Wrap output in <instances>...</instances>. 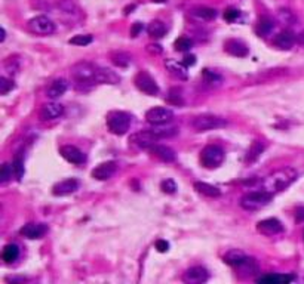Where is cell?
Returning <instances> with one entry per match:
<instances>
[{
	"label": "cell",
	"instance_id": "1",
	"mask_svg": "<svg viewBox=\"0 0 304 284\" xmlns=\"http://www.w3.org/2000/svg\"><path fill=\"white\" fill-rule=\"evenodd\" d=\"M298 178V172L294 167H283L276 170L275 174H272L266 181H264V190L269 193H281L286 190L291 184H294Z\"/></svg>",
	"mask_w": 304,
	"mask_h": 284
},
{
	"label": "cell",
	"instance_id": "2",
	"mask_svg": "<svg viewBox=\"0 0 304 284\" xmlns=\"http://www.w3.org/2000/svg\"><path fill=\"white\" fill-rule=\"evenodd\" d=\"M96 68L94 64L88 63V61H80L77 64H74L70 70V74L73 77V80L76 82V87L77 89H88L92 87L94 85H96L95 76H96Z\"/></svg>",
	"mask_w": 304,
	"mask_h": 284
},
{
	"label": "cell",
	"instance_id": "3",
	"mask_svg": "<svg viewBox=\"0 0 304 284\" xmlns=\"http://www.w3.org/2000/svg\"><path fill=\"white\" fill-rule=\"evenodd\" d=\"M273 198V194L267 190L263 191H251L240 198V207L248 212H256L266 207Z\"/></svg>",
	"mask_w": 304,
	"mask_h": 284
},
{
	"label": "cell",
	"instance_id": "4",
	"mask_svg": "<svg viewBox=\"0 0 304 284\" xmlns=\"http://www.w3.org/2000/svg\"><path fill=\"white\" fill-rule=\"evenodd\" d=\"M132 117L125 111H112L107 114V128L115 135H125L129 131Z\"/></svg>",
	"mask_w": 304,
	"mask_h": 284
},
{
	"label": "cell",
	"instance_id": "5",
	"mask_svg": "<svg viewBox=\"0 0 304 284\" xmlns=\"http://www.w3.org/2000/svg\"><path fill=\"white\" fill-rule=\"evenodd\" d=\"M227 126V120L214 114H202L191 120V128L196 132H208Z\"/></svg>",
	"mask_w": 304,
	"mask_h": 284
},
{
	"label": "cell",
	"instance_id": "6",
	"mask_svg": "<svg viewBox=\"0 0 304 284\" xmlns=\"http://www.w3.org/2000/svg\"><path fill=\"white\" fill-rule=\"evenodd\" d=\"M224 161V151L218 145H207L200 153V163L207 169H215Z\"/></svg>",
	"mask_w": 304,
	"mask_h": 284
},
{
	"label": "cell",
	"instance_id": "7",
	"mask_svg": "<svg viewBox=\"0 0 304 284\" xmlns=\"http://www.w3.org/2000/svg\"><path fill=\"white\" fill-rule=\"evenodd\" d=\"M172 119H174L172 109L165 108V107H155V108H150L145 112V120L153 126L166 125V123L172 122Z\"/></svg>",
	"mask_w": 304,
	"mask_h": 284
},
{
	"label": "cell",
	"instance_id": "8",
	"mask_svg": "<svg viewBox=\"0 0 304 284\" xmlns=\"http://www.w3.org/2000/svg\"><path fill=\"white\" fill-rule=\"evenodd\" d=\"M28 28L31 33L34 34H40V36H49L55 31V24L52 20H49L45 15H39L34 17L28 21Z\"/></svg>",
	"mask_w": 304,
	"mask_h": 284
},
{
	"label": "cell",
	"instance_id": "9",
	"mask_svg": "<svg viewBox=\"0 0 304 284\" xmlns=\"http://www.w3.org/2000/svg\"><path fill=\"white\" fill-rule=\"evenodd\" d=\"M135 86L138 87V90H141L142 93L148 95V96H155L159 93V86L155 82V79L151 77L147 71H140L135 76Z\"/></svg>",
	"mask_w": 304,
	"mask_h": 284
},
{
	"label": "cell",
	"instance_id": "10",
	"mask_svg": "<svg viewBox=\"0 0 304 284\" xmlns=\"http://www.w3.org/2000/svg\"><path fill=\"white\" fill-rule=\"evenodd\" d=\"M158 139L159 138L153 133V131H141V132L132 133L129 136V144L137 147V148L147 150V148L153 147L158 142Z\"/></svg>",
	"mask_w": 304,
	"mask_h": 284
},
{
	"label": "cell",
	"instance_id": "11",
	"mask_svg": "<svg viewBox=\"0 0 304 284\" xmlns=\"http://www.w3.org/2000/svg\"><path fill=\"white\" fill-rule=\"evenodd\" d=\"M64 114V107L58 102H47L40 108L39 117L42 122H50L57 120Z\"/></svg>",
	"mask_w": 304,
	"mask_h": 284
},
{
	"label": "cell",
	"instance_id": "12",
	"mask_svg": "<svg viewBox=\"0 0 304 284\" xmlns=\"http://www.w3.org/2000/svg\"><path fill=\"white\" fill-rule=\"evenodd\" d=\"M208 278H210V272L204 266H191L183 275V280L188 284H200L208 281Z\"/></svg>",
	"mask_w": 304,
	"mask_h": 284
},
{
	"label": "cell",
	"instance_id": "13",
	"mask_svg": "<svg viewBox=\"0 0 304 284\" xmlns=\"http://www.w3.org/2000/svg\"><path fill=\"white\" fill-rule=\"evenodd\" d=\"M116 169H117L116 161H104L92 170V178L96 181H107L115 175Z\"/></svg>",
	"mask_w": 304,
	"mask_h": 284
},
{
	"label": "cell",
	"instance_id": "14",
	"mask_svg": "<svg viewBox=\"0 0 304 284\" xmlns=\"http://www.w3.org/2000/svg\"><path fill=\"white\" fill-rule=\"evenodd\" d=\"M257 230L264 234V236H275L283 231V226L281 223V220H278L276 218H269L264 220H260L257 223Z\"/></svg>",
	"mask_w": 304,
	"mask_h": 284
},
{
	"label": "cell",
	"instance_id": "15",
	"mask_svg": "<svg viewBox=\"0 0 304 284\" xmlns=\"http://www.w3.org/2000/svg\"><path fill=\"white\" fill-rule=\"evenodd\" d=\"M60 154L70 163L73 164H83L86 160V155L83 154V151H80L77 147L74 145H63L60 148Z\"/></svg>",
	"mask_w": 304,
	"mask_h": 284
},
{
	"label": "cell",
	"instance_id": "16",
	"mask_svg": "<svg viewBox=\"0 0 304 284\" xmlns=\"http://www.w3.org/2000/svg\"><path fill=\"white\" fill-rule=\"evenodd\" d=\"M79 190V181L76 179H64L58 184L54 185L52 188V194L57 197H64V196H70L73 193H76Z\"/></svg>",
	"mask_w": 304,
	"mask_h": 284
},
{
	"label": "cell",
	"instance_id": "17",
	"mask_svg": "<svg viewBox=\"0 0 304 284\" xmlns=\"http://www.w3.org/2000/svg\"><path fill=\"white\" fill-rule=\"evenodd\" d=\"M224 50L232 56H237V58H245L249 53V47L242 40H236V39L227 40L224 43Z\"/></svg>",
	"mask_w": 304,
	"mask_h": 284
},
{
	"label": "cell",
	"instance_id": "18",
	"mask_svg": "<svg viewBox=\"0 0 304 284\" xmlns=\"http://www.w3.org/2000/svg\"><path fill=\"white\" fill-rule=\"evenodd\" d=\"M96 83H104V85H117L120 82V76L113 71L112 68L106 67H98L96 68V76H95Z\"/></svg>",
	"mask_w": 304,
	"mask_h": 284
},
{
	"label": "cell",
	"instance_id": "19",
	"mask_svg": "<svg viewBox=\"0 0 304 284\" xmlns=\"http://www.w3.org/2000/svg\"><path fill=\"white\" fill-rule=\"evenodd\" d=\"M20 233H21L23 237H25L28 240H37V239L43 237V234L46 233V228H45V225H42V223L31 222V223L24 225Z\"/></svg>",
	"mask_w": 304,
	"mask_h": 284
},
{
	"label": "cell",
	"instance_id": "20",
	"mask_svg": "<svg viewBox=\"0 0 304 284\" xmlns=\"http://www.w3.org/2000/svg\"><path fill=\"white\" fill-rule=\"evenodd\" d=\"M165 67L166 70L177 79L180 80H187L188 79V71H187V66L184 63H180L177 60H166L165 61Z\"/></svg>",
	"mask_w": 304,
	"mask_h": 284
},
{
	"label": "cell",
	"instance_id": "21",
	"mask_svg": "<svg viewBox=\"0 0 304 284\" xmlns=\"http://www.w3.org/2000/svg\"><path fill=\"white\" fill-rule=\"evenodd\" d=\"M295 40H297V37L291 30H283L273 39V44L279 49L286 50V49H291L294 46Z\"/></svg>",
	"mask_w": 304,
	"mask_h": 284
},
{
	"label": "cell",
	"instance_id": "22",
	"mask_svg": "<svg viewBox=\"0 0 304 284\" xmlns=\"http://www.w3.org/2000/svg\"><path fill=\"white\" fill-rule=\"evenodd\" d=\"M67 87H69L67 80H64V79H57V80H54L52 83H50V85L47 86V89H46V96L50 98V99H57V98H60V96H63V95L66 93Z\"/></svg>",
	"mask_w": 304,
	"mask_h": 284
},
{
	"label": "cell",
	"instance_id": "23",
	"mask_svg": "<svg viewBox=\"0 0 304 284\" xmlns=\"http://www.w3.org/2000/svg\"><path fill=\"white\" fill-rule=\"evenodd\" d=\"M151 153H153L159 160L165 161V163H171L175 160V151L166 145H161V144H155L153 147L150 148Z\"/></svg>",
	"mask_w": 304,
	"mask_h": 284
},
{
	"label": "cell",
	"instance_id": "24",
	"mask_svg": "<svg viewBox=\"0 0 304 284\" xmlns=\"http://www.w3.org/2000/svg\"><path fill=\"white\" fill-rule=\"evenodd\" d=\"M264 150H266V144L263 141H254V142L249 145V148L246 151L245 161L246 163H254V161H257L261 157V154L264 153Z\"/></svg>",
	"mask_w": 304,
	"mask_h": 284
},
{
	"label": "cell",
	"instance_id": "25",
	"mask_svg": "<svg viewBox=\"0 0 304 284\" xmlns=\"http://www.w3.org/2000/svg\"><path fill=\"white\" fill-rule=\"evenodd\" d=\"M190 15L199 21H212L217 17V11L212 8H207V6H199V8H194L190 12Z\"/></svg>",
	"mask_w": 304,
	"mask_h": 284
},
{
	"label": "cell",
	"instance_id": "26",
	"mask_svg": "<svg viewBox=\"0 0 304 284\" xmlns=\"http://www.w3.org/2000/svg\"><path fill=\"white\" fill-rule=\"evenodd\" d=\"M246 259H248V256L243 252L237 250V249H233V250L227 252L226 256H224V262L229 263L230 266H236V268L239 265H242Z\"/></svg>",
	"mask_w": 304,
	"mask_h": 284
},
{
	"label": "cell",
	"instance_id": "27",
	"mask_svg": "<svg viewBox=\"0 0 304 284\" xmlns=\"http://www.w3.org/2000/svg\"><path fill=\"white\" fill-rule=\"evenodd\" d=\"M194 190L200 194H204L207 197H220L221 196V191L214 187V185H210L207 182H196L194 184Z\"/></svg>",
	"mask_w": 304,
	"mask_h": 284
},
{
	"label": "cell",
	"instance_id": "28",
	"mask_svg": "<svg viewBox=\"0 0 304 284\" xmlns=\"http://www.w3.org/2000/svg\"><path fill=\"white\" fill-rule=\"evenodd\" d=\"M273 27H275V22H273V20L270 17H261L258 20V22H257V28L256 30H257V34L267 36V34L272 33Z\"/></svg>",
	"mask_w": 304,
	"mask_h": 284
},
{
	"label": "cell",
	"instance_id": "29",
	"mask_svg": "<svg viewBox=\"0 0 304 284\" xmlns=\"http://www.w3.org/2000/svg\"><path fill=\"white\" fill-rule=\"evenodd\" d=\"M147 33L151 36V37H155V39H161L165 36L166 33V27L162 21H151L147 27Z\"/></svg>",
	"mask_w": 304,
	"mask_h": 284
},
{
	"label": "cell",
	"instance_id": "30",
	"mask_svg": "<svg viewBox=\"0 0 304 284\" xmlns=\"http://www.w3.org/2000/svg\"><path fill=\"white\" fill-rule=\"evenodd\" d=\"M294 280L292 275H279V274H270L260 277L257 281L258 283H272V284H283V283H291Z\"/></svg>",
	"mask_w": 304,
	"mask_h": 284
},
{
	"label": "cell",
	"instance_id": "31",
	"mask_svg": "<svg viewBox=\"0 0 304 284\" xmlns=\"http://www.w3.org/2000/svg\"><path fill=\"white\" fill-rule=\"evenodd\" d=\"M20 256V249L17 244H6L3 252H2V258L6 263H12L18 259Z\"/></svg>",
	"mask_w": 304,
	"mask_h": 284
},
{
	"label": "cell",
	"instance_id": "32",
	"mask_svg": "<svg viewBox=\"0 0 304 284\" xmlns=\"http://www.w3.org/2000/svg\"><path fill=\"white\" fill-rule=\"evenodd\" d=\"M202 76H204V80H205V83H208L210 86H220L221 83H223V77L220 76V74H217L215 71H212V70H210V68H205L204 71H202Z\"/></svg>",
	"mask_w": 304,
	"mask_h": 284
},
{
	"label": "cell",
	"instance_id": "33",
	"mask_svg": "<svg viewBox=\"0 0 304 284\" xmlns=\"http://www.w3.org/2000/svg\"><path fill=\"white\" fill-rule=\"evenodd\" d=\"M131 61V56L125 52H116L112 55V63L117 67H128Z\"/></svg>",
	"mask_w": 304,
	"mask_h": 284
},
{
	"label": "cell",
	"instance_id": "34",
	"mask_svg": "<svg viewBox=\"0 0 304 284\" xmlns=\"http://www.w3.org/2000/svg\"><path fill=\"white\" fill-rule=\"evenodd\" d=\"M92 36L91 34H77L74 37H71L69 40L70 44H76V46H86V44H91L92 43Z\"/></svg>",
	"mask_w": 304,
	"mask_h": 284
},
{
	"label": "cell",
	"instance_id": "35",
	"mask_svg": "<svg viewBox=\"0 0 304 284\" xmlns=\"http://www.w3.org/2000/svg\"><path fill=\"white\" fill-rule=\"evenodd\" d=\"M153 133L161 139V138H169V136H172V135H175L178 131L175 129V128H161V126H155L153 129Z\"/></svg>",
	"mask_w": 304,
	"mask_h": 284
},
{
	"label": "cell",
	"instance_id": "36",
	"mask_svg": "<svg viewBox=\"0 0 304 284\" xmlns=\"http://www.w3.org/2000/svg\"><path fill=\"white\" fill-rule=\"evenodd\" d=\"M14 89H15V83L12 79L0 77V95H8Z\"/></svg>",
	"mask_w": 304,
	"mask_h": 284
},
{
	"label": "cell",
	"instance_id": "37",
	"mask_svg": "<svg viewBox=\"0 0 304 284\" xmlns=\"http://www.w3.org/2000/svg\"><path fill=\"white\" fill-rule=\"evenodd\" d=\"M168 102L174 104V105H183L184 101H183V95H181V89L178 87H172L169 90V95H168Z\"/></svg>",
	"mask_w": 304,
	"mask_h": 284
},
{
	"label": "cell",
	"instance_id": "38",
	"mask_svg": "<svg viewBox=\"0 0 304 284\" xmlns=\"http://www.w3.org/2000/svg\"><path fill=\"white\" fill-rule=\"evenodd\" d=\"M191 46H193V42L188 37H180L175 40V49L178 52H187L191 49Z\"/></svg>",
	"mask_w": 304,
	"mask_h": 284
},
{
	"label": "cell",
	"instance_id": "39",
	"mask_svg": "<svg viewBox=\"0 0 304 284\" xmlns=\"http://www.w3.org/2000/svg\"><path fill=\"white\" fill-rule=\"evenodd\" d=\"M12 174H14V166L5 163V164L2 166V170H0V181H2L3 184L8 182V181L12 178Z\"/></svg>",
	"mask_w": 304,
	"mask_h": 284
},
{
	"label": "cell",
	"instance_id": "40",
	"mask_svg": "<svg viewBox=\"0 0 304 284\" xmlns=\"http://www.w3.org/2000/svg\"><path fill=\"white\" fill-rule=\"evenodd\" d=\"M161 190L165 194H174L177 191V184L172 179H165V181L161 182Z\"/></svg>",
	"mask_w": 304,
	"mask_h": 284
},
{
	"label": "cell",
	"instance_id": "41",
	"mask_svg": "<svg viewBox=\"0 0 304 284\" xmlns=\"http://www.w3.org/2000/svg\"><path fill=\"white\" fill-rule=\"evenodd\" d=\"M12 166H14V172H15L17 178H18V179H21V178H23V175H24V167H23V161H21V158H20V157H17Z\"/></svg>",
	"mask_w": 304,
	"mask_h": 284
},
{
	"label": "cell",
	"instance_id": "42",
	"mask_svg": "<svg viewBox=\"0 0 304 284\" xmlns=\"http://www.w3.org/2000/svg\"><path fill=\"white\" fill-rule=\"evenodd\" d=\"M237 17H239V11L236 8H227L224 11V20L229 22H233Z\"/></svg>",
	"mask_w": 304,
	"mask_h": 284
},
{
	"label": "cell",
	"instance_id": "43",
	"mask_svg": "<svg viewBox=\"0 0 304 284\" xmlns=\"http://www.w3.org/2000/svg\"><path fill=\"white\" fill-rule=\"evenodd\" d=\"M61 9L67 14H74L76 11V6L71 0H61Z\"/></svg>",
	"mask_w": 304,
	"mask_h": 284
},
{
	"label": "cell",
	"instance_id": "44",
	"mask_svg": "<svg viewBox=\"0 0 304 284\" xmlns=\"http://www.w3.org/2000/svg\"><path fill=\"white\" fill-rule=\"evenodd\" d=\"M156 249L159 250V252H168V249H169V244H168V241H165V240H158L156 241Z\"/></svg>",
	"mask_w": 304,
	"mask_h": 284
},
{
	"label": "cell",
	"instance_id": "45",
	"mask_svg": "<svg viewBox=\"0 0 304 284\" xmlns=\"http://www.w3.org/2000/svg\"><path fill=\"white\" fill-rule=\"evenodd\" d=\"M184 64H186L187 67L194 66V64H196V56H194V55H186V56H184Z\"/></svg>",
	"mask_w": 304,
	"mask_h": 284
},
{
	"label": "cell",
	"instance_id": "46",
	"mask_svg": "<svg viewBox=\"0 0 304 284\" xmlns=\"http://www.w3.org/2000/svg\"><path fill=\"white\" fill-rule=\"evenodd\" d=\"M147 50L150 53H162V47L159 44H148L147 46Z\"/></svg>",
	"mask_w": 304,
	"mask_h": 284
},
{
	"label": "cell",
	"instance_id": "47",
	"mask_svg": "<svg viewBox=\"0 0 304 284\" xmlns=\"http://www.w3.org/2000/svg\"><path fill=\"white\" fill-rule=\"evenodd\" d=\"M295 218H297L298 222H303V220H304V207H303V206L297 207V210H295Z\"/></svg>",
	"mask_w": 304,
	"mask_h": 284
},
{
	"label": "cell",
	"instance_id": "48",
	"mask_svg": "<svg viewBox=\"0 0 304 284\" xmlns=\"http://www.w3.org/2000/svg\"><path fill=\"white\" fill-rule=\"evenodd\" d=\"M141 30H142V24H141V22H135L134 27H132V30H131V34L135 37V36H138V33H140Z\"/></svg>",
	"mask_w": 304,
	"mask_h": 284
},
{
	"label": "cell",
	"instance_id": "49",
	"mask_svg": "<svg viewBox=\"0 0 304 284\" xmlns=\"http://www.w3.org/2000/svg\"><path fill=\"white\" fill-rule=\"evenodd\" d=\"M297 42H298L300 44H303V46H304V31H301V33L297 36Z\"/></svg>",
	"mask_w": 304,
	"mask_h": 284
},
{
	"label": "cell",
	"instance_id": "50",
	"mask_svg": "<svg viewBox=\"0 0 304 284\" xmlns=\"http://www.w3.org/2000/svg\"><path fill=\"white\" fill-rule=\"evenodd\" d=\"M5 37H6V31H5V28H2V37H0V40H5Z\"/></svg>",
	"mask_w": 304,
	"mask_h": 284
},
{
	"label": "cell",
	"instance_id": "51",
	"mask_svg": "<svg viewBox=\"0 0 304 284\" xmlns=\"http://www.w3.org/2000/svg\"><path fill=\"white\" fill-rule=\"evenodd\" d=\"M153 2H161V3H164V2H165V0H153Z\"/></svg>",
	"mask_w": 304,
	"mask_h": 284
}]
</instances>
